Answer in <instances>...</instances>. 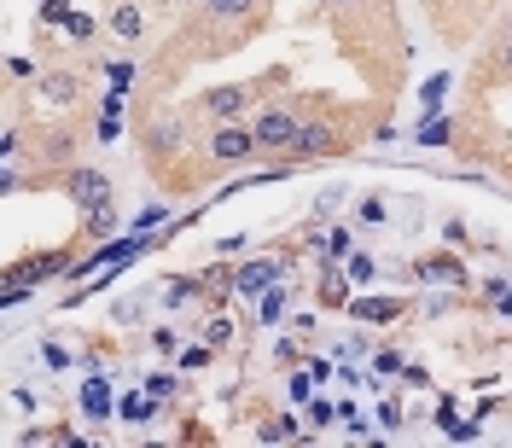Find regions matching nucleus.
Wrapping results in <instances>:
<instances>
[{
  "label": "nucleus",
  "instance_id": "f257e3e1",
  "mask_svg": "<svg viewBox=\"0 0 512 448\" xmlns=\"http://www.w3.org/2000/svg\"><path fill=\"white\" fill-rule=\"evenodd\" d=\"M280 24V0H187L175 24L140 53V76L128 94L140 99H181L192 70L233 59Z\"/></svg>",
  "mask_w": 512,
  "mask_h": 448
},
{
  "label": "nucleus",
  "instance_id": "f03ea898",
  "mask_svg": "<svg viewBox=\"0 0 512 448\" xmlns=\"http://www.w3.org/2000/svg\"><path fill=\"white\" fill-rule=\"evenodd\" d=\"M315 24L332 35V53L361 76L367 94L402 105L408 70H414L402 0H309L297 12V30H315Z\"/></svg>",
  "mask_w": 512,
  "mask_h": 448
},
{
  "label": "nucleus",
  "instance_id": "7ed1b4c3",
  "mask_svg": "<svg viewBox=\"0 0 512 448\" xmlns=\"http://www.w3.org/2000/svg\"><path fill=\"white\" fill-rule=\"evenodd\" d=\"M297 99V140L286 146V158L274 175H297L309 163H344L355 158L367 140H390V123H396V105L390 99H344L332 88H291Z\"/></svg>",
  "mask_w": 512,
  "mask_h": 448
},
{
  "label": "nucleus",
  "instance_id": "20e7f679",
  "mask_svg": "<svg viewBox=\"0 0 512 448\" xmlns=\"http://www.w3.org/2000/svg\"><path fill=\"white\" fill-rule=\"evenodd\" d=\"M419 146H443L512 187V128L495 117V99H460V111L448 117H419Z\"/></svg>",
  "mask_w": 512,
  "mask_h": 448
},
{
  "label": "nucleus",
  "instance_id": "39448f33",
  "mask_svg": "<svg viewBox=\"0 0 512 448\" xmlns=\"http://www.w3.org/2000/svg\"><path fill=\"white\" fill-rule=\"evenodd\" d=\"M256 169V134L251 123H227V128H198V140H192L181 158L163 169L152 187L163 198H192V192L216 187V181H233V175H245Z\"/></svg>",
  "mask_w": 512,
  "mask_h": 448
},
{
  "label": "nucleus",
  "instance_id": "423d86ee",
  "mask_svg": "<svg viewBox=\"0 0 512 448\" xmlns=\"http://www.w3.org/2000/svg\"><path fill=\"white\" fill-rule=\"evenodd\" d=\"M297 88V59L286 64H262L256 76H239V82H210V88H192L175 105L187 111L192 128H227V123H251L256 111L274 94Z\"/></svg>",
  "mask_w": 512,
  "mask_h": 448
},
{
  "label": "nucleus",
  "instance_id": "0eeeda50",
  "mask_svg": "<svg viewBox=\"0 0 512 448\" xmlns=\"http://www.w3.org/2000/svg\"><path fill=\"white\" fill-rule=\"evenodd\" d=\"M460 94L466 99L512 94V6L478 35V47H472V59H466V76H460Z\"/></svg>",
  "mask_w": 512,
  "mask_h": 448
},
{
  "label": "nucleus",
  "instance_id": "6e6552de",
  "mask_svg": "<svg viewBox=\"0 0 512 448\" xmlns=\"http://www.w3.org/2000/svg\"><path fill=\"white\" fill-rule=\"evenodd\" d=\"M59 192L76 204V227L88 233V239H105V233H117V181L99 169V163H76V169H64Z\"/></svg>",
  "mask_w": 512,
  "mask_h": 448
},
{
  "label": "nucleus",
  "instance_id": "1a4fd4ad",
  "mask_svg": "<svg viewBox=\"0 0 512 448\" xmlns=\"http://www.w3.org/2000/svg\"><path fill=\"white\" fill-rule=\"evenodd\" d=\"M425 6V30L443 41L448 53H472L478 35L507 12L512 0H419Z\"/></svg>",
  "mask_w": 512,
  "mask_h": 448
},
{
  "label": "nucleus",
  "instance_id": "9d476101",
  "mask_svg": "<svg viewBox=\"0 0 512 448\" xmlns=\"http://www.w3.org/2000/svg\"><path fill=\"white\" fill-rule=\"evenodd\" d=\"M94 239L76 227L64 245H35V251H24V256H12L6 268H0V280H6V291H30V286H41V280H70L76 268H82V251H88Z\"/></svg>",
  "mask_w": 512,
  "mask_h": 448
},
{
  "label": "nucleus",
  "instance_id": "9b49d317",
  "mask_svg": "<svg viewBox=\"0 0 512 448\" xmlns=\"http://www.w3.org/2000/svg\"><path fill=\"white\" fill-rule=\"evenodd\" d=\"M99 18H105V41H111L117 53H146V47L158 41V18H152L146 0H105Z\"/></svg>",
  "mask_w": 512,
  "mask_h": 448
},
{
  "label": "nucleus",
  "instance_id": "f8f14e48",
  "mask_svg": "<svg viewBox=\"0 0 512 448\" xmlns=\"http://www.w3.org/2000/svg\"><path fill=\"white\" fill-rule=\"evenodd\" d=\"M408 268H414V280H431V286H448V291H472V262H466V251H454V245L419 251Z\"/></svg>",
  "mask_w": 512,
  "mask_h": 448
},
{
  "label": "nucleus",
  "instance_id": "ddd939ff",
  "mask_svg": "<svg viewBox=\"0 0 512 448\" xmlns=\"http://www.w3.org/2000/svg\"><path fill=\"white\" fill-rule=\"evenodd\" d=\"M414 309H419V297H350L344 315L361 320V326H396V320H408Z\"/></svg>",
  "mask_w": 512,
  "mask_h": 448
},
{
  "label": "nucleus",
  "instance_id": "4468645a",
  "mask_svg": "<svg viewBox=\"0 0 512 448\" xmlns=\"http://www.w3.org/2000/svg\"><path fill=\"white\" fill-rule=\"evenodd\" d=\"M315 303H320V309H350V286H344V274H338V262H332V256H326V268H320Z\"/></svg>",
  "mask_w": 512,
  "mask_h": 448
},
{
  "label": "nucleus",
  "instance_id": "2eb2a0df",
  "mask_svg": "<svg viewBox=\"0 0 512 448\" xmlns=\"http://www.w3.org/2000/svg\"><path fill=\"white\" fill-rule=\"evenodd\" d=\"M251 437H256V443H297L303 431H297V419H291L286 408H274L262 425H251Z\"/></svg>",
  "mask_w": 512,
  "mask_h": 448
},
{
  "label": "nucleus",
  "instance_id": "dca6fc26",
  "mask_svg": "<svg viewBox=\"0 0 512 448\" xmlns=\"http://www.w3.org/2000/svg\"><path fill=\"white\" fill-rule=\"evenodd\" d=\"M198 338H204L210 350H222V355H227V344H233V320H227V315H210L204 326H198Z\"/></svg>",
  "mask_w": 512,
  "mask_h": 448
},
{
  "label": "nucleus",
  "instance_id": "f3484780",
  "mask_svg": "<svg viewBox=\"0 0 512 448\" xmlns=\"http://www.w3.org/2000/svg\"><path fill=\"white\" fill-rule=\"evenodd\" d=\"M216 355H222V350H210V344H187V350L175 355V367H181V373H192V367H210Z\"/></svg>",
  "mask_w": 512,
  "mask_h": 448
},
{
  "label": "nucleus",
  "instance_id": "a211bd4d",
  "mask_svg": "<svg viewBox=\"0 0 512 448\" xmlns=\"http://www.w3.org/2000/svg\"><path fill=\"white\" fill-rule=\"evenodd\" d=\"M82 408H88L94 419H105V408H111V396H105V384H99V379H88V384H82Z\"/></svg>",
  "mask_w": 512,
  "mask_h": 448
},
{
  "label": "nucleus",
  "instance_id": "6ab92c4d",
  "mask_svg": "<svg viewBox=\"0 0 512 448\" xmlns=\"http://www.w3.org/2000/svg\"><path fill=\"white\" fill-rule=\"evenodd\" d=\"M443 245H454V251H472L478 239H472V227L460 222V216H448V227H443Z\"/></svg>",
  "mask_w": 512,
  "mask_h": 448
},
{
  "label": "nucleus",
  "instance_id": "aec40b11",
  "mask_svg": "<svg viewBox=\"0 0 512 448\" xmlns=\"http://www.w3.org/2000/svg\"><path fill=\"white\" fill-rule=\"evenodd\" d=\"M355 222H361V227L384 222V198H379V192H367V198H361V204H355Z\"/></svg>",
  "mask_w": 512,
  "mask_h": 448
},
{
  "label": "nucleus",
  "instance_id": "412c9836",
  "mask_svg": "<svg viewBox=\"0 0 512 448\" xmlns=\"http://www.w3.org/2000/svg\"><path fill=\"white\" fill-rule=\"evenodd\" d=\"M175 390H181V367H175V373H152V379H146V396H175Z\"/></svg>",
  "mask_w": 512,
  "mask_h": 448
},
{
  "label": "nucleus",
  "instance_id": "4be33fe9",
  "mask_svg": "<svg viewBox=\"0 0 512 448\" xmlns=\"http://www.w3.org/2000/svg\"><path fill=\"white\" fill-rule=\"evenodd\" d=\"M373 373H402V350L390 344V350H379V361H373Z\"/></svg>",
  "mask_w": 512,
  "mask_h": 448
}]
</instances>
